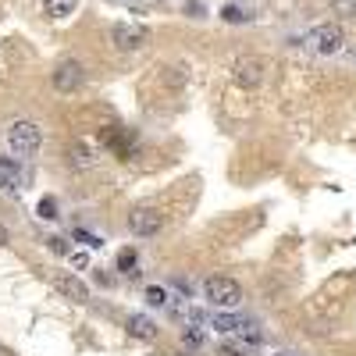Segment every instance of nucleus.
Here are the masks:
<instances>
[{
  "instance_id": "obj_1",
  "label": "nucleus",
  "mask_w": 356,
  "mask_h": 356,
  "mask_svg": "<svg viewBox=\"0 0 356 356\" xmlns=\"http://www.w3.org/2000/svg\"><path fill=\"white\" fill-rule=\"evenodd\" d=\"M39 146H43V132H39L36 121L18 118V121L8 125V150H11L14 157H32Z\"/></svg>"
},
{
  "instance_id": "obj_2",
  "label": "nucleus",
  "mask_w": 356,
  "mask_h": 356,
  "mask_svg": "<svg viewBox=\"0 0 356 356\" xmlns=\"http://www.w3.org/2000/svg\"><path fill=\"white\" fill-rule=\"evenodd\" d=\"M203 296L211 300L221 310H235L242 303V285L235 278H224V275H211L203 282Z\"/></svg>"
},
{
  "instance_id": "obj_3",
  "label": "nucleus",
  "mask_w": 356,
  "mask_h": 356,
  "mask_svg": "<svg viewBox=\"0 0 356 356\" xmlns=\"http://www.w3.org/2000/svg\"><path fill=\"white\" fill-rule=\"evenodd\" d=\"M111 36H114V47L125 50V54H136V50H143L146 43H150V29L136 25V22H118Z\"/></svg>"
},
{
  "instance_id": "obj_4",
  "label": "nucleus",
  "mask_w": 356,
  "mask_h": 356,
  "mask_svg": "<svg viewBox=\"0 0 356 356\" xmlns=\"http://www.w3.org/2000/svg\"><path fill=\"white\" fill-rule=\"evenodd\" d=\"M160 228H164V214L154 211V207H139V211L129 214V232H132V235L150 239V235L160 232Z\"/></svg>"
},
{
  "instance_id": "obj_5",
  "label": "nucleus",
  "mask_w": 356,
  "mask_h": 356,
  "mask_svg": "<svg viewBox=\"0 0 356 356\" xmlns=\"http://www.w3.org/2000/svg\"><path fill=\"white\" fill-rule=\"evenodd\" d=\"M82 78H86V72H82V65L75 57H68V61H61L57 65V72H54V90L57 93H75L78 86H82Z\"/></svg>"
},
{
  "instance_id": "obj_6",
  "label": "nucleus",
  "mask_w": 356,
  "mask_h": 356,
  "mask_svg": "<svg viewBox=\"0 0 356 356\" xmlns=\"http://www.w3.org/2000/svg\"><path fill=\"white\" fill-rule=\"evenodd\" d=\"M232 78L239 82L242 90H257L264 82V61L260 57H239L232 65Z\"/></svg>"
},
{
  "instance_id": "obj_7",
  "label": "nucleus",
  "mask_w": 356,
  "mask_h": 356,
  "mask_svg": "<svg viewBox=\"0 0 356 356\" xmlns=\"http://www.w3.org/2000/svg\"><path fill=\"white\" fill-rule=\"evenodd\" d=\"M342 43H346V36H342L339 25H317V29L310 32V47L317 50V54H339Z\"/></svg>"
},
{
  "instance_id": "obj_8",
  "label": "nucleus",
  "mask_w": 356,
  "mask_h": 356,
  "mask_svg": "<svg viewBox=\"0 0 356 356\" xmlns=\"http://www.w3.org/2000/svg\"><path fill=\"white\" fill-rule=\"evenodd\" d=\"M50 289L61 292V296L72 300V303H90V289H86V282H78L75 275H50Z\"/></svg>"
},
{
  "instance_id": "obj_9",
  "label": "nucleus",
  "mask_w": 356,
  "mask_h": 356,
  "mask_svg": "<svg viewBox=\"0 0 356 356\" xmlns=\"http://www.w3.org/2000/svg\"><path fill=\"white\" fill-rule=\"evenodd\" d=\"M0 189H8V193L22 189V167H18L14 157H0Z\"/></svg>"
},
{
  "instance_id": "obj_10",
  "label": "nucleus",
  "mask_w": 356,
  "mask_h": 356,
  "mask_svg": "<svg viewBox=\"0 0 356 356\" xmlns=\"http://www.w3.org/2000/svg\"><path fill=\"white\" fill-rule=\"evenodd\" d=\"M125 328H129L132 339H143V342H154L157 339V324L150 317H143V313H132V317L125 321Z\"/></svg>"
},
{
  "instance_id": "obj_11",
  "label": "nucleus",
  "mask_w": 356,
  "mask_h": 356,
  "mask_svg": "<svg viewBox=\"0 0 356 356\" xmlns=\"http://www.w3.org/2000/svg\"><path fill=\"white\" fill-rule=\"evenodd\" d=\"M43 8H47V14L54 18V22H65V18L75 14L78 0H43Z\"/></svg>"
},
{
  "instance_id": "obj_12",
  "label": "nucleus",
  "mask_w": 356,
  "mask_h": 356,
  "mask_svg": "<svg viewBox=\"0 0 356 356\" xmlns=\"http://www.w3.org/2000/svg\"><path fill=\"white\" fill-rule=\"evenodd\" d=\"M136 267H139V253H136L132 246H125L121 253H118V271H121V275H129V278H139Z\"/></svg>"
},
{
  "instance_id": "obj_13",
  "label": "nucleus",
  "mask_w": 356,
  "mask_h": 356,
  "mask_svg": "<svg viewBox=\"0 0 356 356\" xmlns=\"http://www.w3.org/2000/svg\"><path fill=\"white\" fill-rule=\"evenodd\" d=\"M146 303L150 306H171V292H167L164 285H146Z\"/></svg>"
},
{
  "instance_id": "obj_14",
  "label": "nucleus",
  "mask_w": 356,
  "mask_h": 356,
  "mask_svg": "<svg viewBox=\"0 0 356 356\" xmlns=\"http://www.w3.org/2000/svg\"><path fill=\"white\" fill-rule=\"evenodd\" d=\"M221 22H228V25H246L249 14H246L239 4H224V8H221Z\"/></svg>"
},
{
  "instance_id": "obj_15",
  "label": "nucleus",
  "mask_w": 356,
  "mask_h": 356,
  "mask_svg": "<svg viewBox=\"0 0 356 356\" xmlns=\"http://www.w3.org/2000/svg\"><path fill=\"white\" fill-rule=\"evenodd\" d=\"M68 157H72V164H75V167H90V164H93L90 146H86V143H75L72 150H68Z\"/></svg>"
},
{
  "instance_id": "obj_16",
  "label": "nucleus",
  "mask_w": 356,
  "mask_h": 356,
  "mask_svg": "<svg viewBox=\"0 0 356 356\" xmlns=\"http://www.w3.org/2000/svg\"><path fill=\"white\" fill-rule=\"evenodd\" d=\"M36 214L43 218V221H54V218H61V214H57V200H54V196H43V200H39V207H36Z\"/></svg>"
},
{
  "instance_id": "obj_17",
  "label": "nucleus",
  "mask_w": 356,
  "mask_h": 356,
  "mask_svg": "<svg viewBox=\"0 0 356 356\" xmlns=\"http://www.w3.org/2000/svg\"><path fill=\"white\" fill-rule=\"evenodd\" d=\"M182 346H203V331L200 328H182Z\"/></svg>"
},
{
  "instance_id": "obj_18",
  "label": "nucleus",
  "mask_w": 356,
  "mask_h": 356,
  "mask_svg": "<svg viewBox=\"0 0 356 356\" xmlns=\"http://www.w3.org/2000/svg\"><path fill=\"white\" fill-rule=\"evenodd\" d=\"M331 11L346 14V18H356V0H331Z\"/></svg>"
},
{
  "instance_id": "obj_19",
  "label": "nucleus",
  "mask_w": 356,
  "mask_h": 356,
  "mask_svg": "<svg viewBox=\"0 0 356 356\" xmlns=\"http://www.w3.org/2000/svg\"><path fill=\"white\" fill-rule=\"evenodd\" d=\"M75 239H78V242H86L90 249H100V246H103V239H100V235H93V232H82V228H75Z\"/></svg>"
},
{
  "instance_id": "obj_20",
  "label": "nucleus",
  "mask_w": 356,
  "mask_h": 356,
  "mask_svg": "<svg viewBox=\"0 0 356 356\" xmlns=\"http://www.w3.org/2000/svg\"><path fill=\"white\" fill-rule=\"evenodd\" d=\"M185 14H189V18H207L203 0H189V4H185Z\"/></svg>"
},
{
  "instance_id": "obj_21",
  "label": "nucleus",
  "mask_w": 356,
  "mask_h": 356,
  "mask_svg": "<svg viewBox=\"0 0 356 356\" xmlns=\"http://www.w3.org/2000/svg\"><path fill=\"white\" fill-rule=\"evenodd\" d=\"M68 260H72V267H75V271H82V267H90V257L82 253V249H75V253H68Z\"/></svg>"
},
{
  "instance_id": "obj_22",
  "label": "nucleus",
  "mask_w": 356,
  "mask_h": 356,
  "mask_svg": "<svg viewBox=\"0 0 356 356\" xmlns=\"http://www.w3.org/2000/svg\"><path fill=\"white\" fill-rule=\"evenodd\" d=\"M47 246L54 249V253H61V257H65V253H68V239H61V235H54V239H50Z\"/></svg>"
},
{
  "instance_id": "obj_23",
  "label": "nucleus",
  "mask_w": 356,
  "mask_h": 356,
  "mask_svg": "<svg viewBox=\"0 0 356 356\" xmlns=\"http://www.w3.org/2000/svg\"><path fill=\"white\" fill-rule=\"evenodd\" d=\"M221 356H246V353H239L235 346H221Z\"/></svg>"
},
{
  "instance_id": "obj_24",
  "label": "nucleus",
  "mask_w": 356,
  "mask_h": 356,
  "mask_svg": "<svg viewBox=\"0 0 356 356\" xmlns=\"http://www.w3.org/2000/svg\"><path fill=\"white\" fill-rule=\"evenodd\" d=\"M8 239H11V235H8V228L0 224V246H8Z\"/></svg>"
},
{
  "instance_id": "obj_25",
  "label": "nucleus",
  "mask_w": 356,
  "mask_h": 356,
  "mask_svg": "<svg viewBox=\"0 0 356 356\" xmlns=\"http://www.w3.org/2000/svg\"><path fill=\"white\" fill-rule=\"evenodd\" d=\"M275 356H289V353H275Z\"/></svg>"
}]
</instances>
